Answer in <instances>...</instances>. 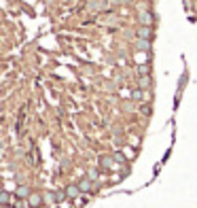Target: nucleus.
Segmentation results:
<instances>
[{
    "label": "nucleus",
    "mask_w": 197,
    "mask_h": 208,
    "mask_svg": "<svg viewBox=\"0 0 197 208\" xmlns=\"http://www.w3.org/2000/svg\"><path fill=\"white\" fill-rule=\"evenodd\" d=\"M140 19L144 21V25H146V28L153 24V15H151V13H142V15H140Z\"/></svg>",
    "instance_id": "f257e3e1"
},
{
    "label": "nucleus",
    "mask_w": 197,
    "mask_h": 208,
    "mask_svg": "<svg viewBox=\"0 0 197 208\" xmlns=\"http://www.w3.org/2000/svg\"><path fill=\"white\" fill-rule=\"evenodd\" d=\"M138 34H140V36H144V38H149V36H151V28H146V25H144V28H140Z\"/></svg>",
    "instance_id": "f03ea898"
},
{
    "label": "nucleus",
    "mask_w": 197,
    "mask_h": 208,
    "mask_svg": "<svg viewBox=\"0 0 197 208\" xmlns=\"http://www.w3.org/2000/svg\"><path fill=\"white\" fill-rule=\"evenodd\" d=\"M79 187H81L83 191H87V189H89V181H83V183L79 185Z\"/></svg>",
    "instance_id": "7ed1b4c3"
}]
</instances>
